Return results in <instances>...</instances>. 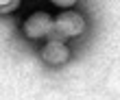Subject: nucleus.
<instances>
[{
	"label": "nucleus",
	"mask_w": 120,
	"mask_h": 100,
	"mask_svg": "<svg viewBox=\"0 0 120 100\" xmlns=\"http://www.w3.org/2000/svg\"><path fill=\"white\" fill-rule=\"evenodd\" d=\"M85 26H87V22H85V18H83V13L66 9V11H61L59 15L55 18L52 33H50L48 39H61V41H66V39L79 37V35L85 31Z\"/></svg>",
	"instance_id": "f257e3e1"
},
{
	"label": "nucleus",
	"mask_w": 120,
	"mask_h": 100,
	"mask_svg": "<svg viewBox=\"0 0 120 100\" xmlns=\"http://www.w3.org/2000/svg\"><path fill=\"white\" fill-rule=\"evenodd\" d=\"M52 22L55 18L46 11H35L29 18L24 20L22 24V33L29 39H41V37H50L52 33Z\"/></svg>",
	"instance_id": "f03ea898"
},
{
	"label": "nucleus",
	"mask_w": 120,
	"mask_h": 100,
	"mask_svg": "<svg viewBox=\"0 0 120 100\" xmlns=\"http://www.w3.org/2000/svg\"><path fill=\"white\" fill-rule=\"evenodd\" d=\"M39 54H41V61L44 63L55 65V68L70 61V48H68L66 41H61V39H48Z\"/></svg>",
	"instance_id": "7ed1b4c3"
},
{
	"label": "nucleus",
	"mask_w": 120,
	"mask_h": 100,
	"mask_svg": "<svg viewBox=\"0 0 120 100\" xmlns=\"http://www.w3.org/2000/svg\"><path fill=\"white\" fill-rule=\"evenodd\" d=\"M20 2H22V0H0V15H7V13L18 11Z\"/></svg>",
	"instance_id": "20e7f679"
},
{
	"label": "nucleus",
	"mask_w": 120,
	"mask_h": 100,
	"mask_svg": "<svg viewBox=\"0 0 120 100\" xmlns=\"http://www.w3.org/2000/svg\"><path fill=\"white\" fill-rule=\"evenodd\" d=\"M52 4H57V7H61V9H68V7H72V4H76L79 0H50Z\"/></svg>",
	"instance_id": "39448f33"
}]
</instances>
